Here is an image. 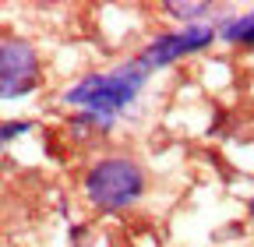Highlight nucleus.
Wrapping results in <instances>:
<instances>
[{"instance_id": "f257e3e1", "label": "nucleus", "mask_w": 254, "mask_h": 247, "mask_svg": "<svg viewBox=\"0 0 254 247\" xmlns=\"http://www.w3.org/2000/svg\"><path fill=\"white\" fill-rule=\"evenodd\" d=\"M145 81H148V67L141 60H131V64H124L117 71L81 78L78 85L64 92V103L81 106V110H88V117H99L103 124H110L124 106L134 103V96L141 92Z\"/></svg>"}, {"instance_id": "f03ea898", "label": "nucleus", "mask_w": 254, "mask_h": 247, "mask_svg": "<svg viewBox=\"0 0 254 247\" xmlns=\"http://www.w3.org/2000/svg\"><path fill=\"white\" fill-rule=\"evenodd\" d=\"M85 194L99 212H124L145 194V170L127 156H106L85 173Z\"/></svg>"}, {"instance_id": "7ed1b4c3", "label": "nucleus", "mask_w": 254, "mask_h": 247, "mask_svg": "<svg viewBox=\"0 0 254 247\" xmlns=\"http://www.w3.org/2000/svg\"><path fill=\"white\" fill-rule=\"evenodd\" d=\"M39 85V57L28 43H0V99L28 96Z\"/></svg>"}, {"instance_id": "20e7f679", "label": "nucleus", "mask_w": 254, "mask_h": 247, "mask_svg": "<svg viewBox=\"0 0 254 247\" xmlns=\"http://www.w3.org/2000/svg\"><path fill=\"white\" fill-rule=\"evenodd\" d=\"M212 39H215V28L205 25V21H198V25L180 28V32L159 36L138 60H141L148 71H155V67H166V64H173V60H180V57H187V53H198V50L212 46Z\"/></svg>"}, {"instance_id": "39448f33", "label": "nucleus", "mask_w": 254, "mask_h": 247, "mask_svg": "<svg viewBox=\"0 0 254 247\" xmlns=\"http://www.w3.org/2000/svg\"><path fill=\"white\" fill-rule=\"evenodd\" d=\"M219 36L226 43H233V46H254V11H247L240 18H230L219 28Z\"/></svg>"}, {"instance_id": "423d86ee", "label": "nucleus", "mask_w": 254, "mask_h": 247, "mask_svg": "<svg viewBox=\"0 0 254 247\" xmlns=\"http://www.w3.org/2000/svg\"><path fill=\"white\" fill-rule=\"evenodd\" d=\"M212 4H198V0H166V14H177V18H190V25H198L201 14H208Z\"/></svg>"}, {"instance_id": "0eeeda50", "label": "nucleus", "mask_w": 254, "mask_h": 247, "mask_svg": "<svg viewBox=\"0 0 254 247\" xmlns=\"http://www.w3.org/2000/svg\"><path fill=\"white\" fill-rule=\"evenodd\" d=\"M25 131H32V120H7V124H0V145L18 138V134H25Z\"/></svg>"}, {"instance_id": "6e6552de", "label": "nucleus", "mask_w": 254, "mask_h": 247, "mask_svg": "<svg viewBox=\"0 0 254 247\" xmlns=\"http://www.w3.org/2000/svg\"><path fill=\"white\" fill-rule=\"evenodd\" d=\"M251 219H254V198H251Z\"/></svg>"}]
</instances>
